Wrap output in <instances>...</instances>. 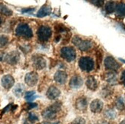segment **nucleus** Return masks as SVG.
Masks as SVG:
<instances>
[{"instance_id": "nucleus-1", "label": "nucleus", "mask_w": 125, "mask_h": 124, "mask_svg": "<svg viewBox=\"0 0 125 124\" xmlns=\"http://www.w3.org/2000/svg\"><path fill=\"white\" fill-rule=\"evenodd\" d=\"M61 108H62L61 103L56 102V103L52 104L51 106L46 107V108L42 111V116L45 120H54L56 117L58 113L61 110Z\"/></svg>"}, {"instance_id": "nucleus-2", "label": "nucleus", "mask_w": 125, "mask_h": 124, "mask_svg": "<svg viewBox=\"0 0 125 124\" xmlns=\"http://www.w3.org/2000/svg\"><path fill=\"white\" fill-rule=\"evenodd\" d=\"M15 35L19 37L25 38V39H29L33 36L32 30L29 26V25H27L25 23H21L16 27Z\"/></svg>"}, {"instance_id": "nucleus-3", "label": "nucleus", "mask_w": 125, "mask_h": 124, "mask_svg": "<svg viewBox=\"0 0 125 124\" xmlns=\"http://www.w3.org/2000/svg\"><path fill=\"white\" fill-rule=\"evenodd\" d=\"M72 43L82 51H88L92 48V45H93L91 41L86 40V39H81L80 37H78V36H74L73 38Z\"/></svg>"}, {"instance_id": "nucleus-4", "label": "nucleus", "mask_w": 125, "mask_h": 124, "mask_svg": "<svg viewBox=\"0 0 125 124\" xmlns=\"http://www.w3.org/2000/svg\"><path fill=\"white\" fill-rule=\"evenodd\" d=\"M78 65L81 71L90 72L94 67V62L90 57H81L79 60Z\"/></svg>"}, {"instance_id": "nucleus-5", "label": "nucleus", "mask_w": 125, "mask_h": 124, "mask_svg": "<svg viewBox=\"0 0 125 124\" xmlns=\"http://www.w3.org/2000/svg\"><path fill=\"white\" fill-rule=\"evenodd\" d=\"M52 34V31L49 26L47 25H42L40 26L37 31V35L39 38V40L45 42L47 41L50 38Z\"/></svg>"}, {"instance_id": "nucleus-6", "label": "nucleus", "mask_w": 125, "mask_h": 124, "mask_svg": "<svg viewBox=\"0 0 125 124\" xmlns=\"http://www.w3.org/2000/svg\"><path fill=\"white\" fill-rule=\"evenodd\" d=\"M61 56L65 61L68 62L73 61L76 58V51L72 47H64L60 51Z\"/></svg>"}, {"instance_id": "nucleus-7", "label": "nucleus", "mask_w": 125, "mask_h": 124, "mask_svg": "<svg viewBox=\"0 0 125 124\" xmlns=\"http://www.w3.org/2000/svg\"><path fill=\"white\" fill-rule=\"evenodd\" d=\"M104 67L107 70L115 71L121 67V64H119L112 56H107L104 59Z\"/></svg>"}, {"instance_id": "nucleus-8", "label": "nucleus", "mask_w": 125, "mask_h": 124, "mask_svg": "<svg viewBox=\"0 0 125 124\" xmlns=\"http://www.w3.org/2000/svg\"><path fill=\"white\" fill-rule=\"evenodd\" d=\"M19 59H20L19 53L16 51H13L5 55L4 61H5L8 64H10V65H15V64H16L19 62Z\"/></svg>"}, {"instance_id": "nucleus-9", "label": "nucleus", "mask_w": 125, "mask_h": 124, "mask_svg": "<svg viewBox=\"0 0 125 124\" xmlns=\"http://www.w3.org/2000/svg\"><path fill=\"white\" fill-rule=\"evenodd\" d=\"M39 80V75L35 71H31L25 74V82L29 87H34L38 83Z\"/></svg>"}, {"instance_id": "nucleus-10", "label": "nucleus", "mask_w": 125, "mask_h": 124, "mask_svg": "<svg viewBox=\"0 0 125 124\" xmlns=\"http://www.w3.org/2000/svg\"><path fill=\"white\" fill-rule=\"evenodd\" d=\"M32 65L37 70H42L46 67L45 59L41 55H34L31 58Z\"/></svg>"}, {"instance_id": "nucleus-11", "label": "nucleus", "mask_w": 125, "mask_h": 124, "mask_svg": "<svg viewBox=\"0 0 125 124\" xmlns=\"http://www.w3.org/2000/svg\"><path fill=\"white\" fill-rule=\"evenodd\" d=\"M14 84H15V80L12 75L6 74V75H4L2 77L1 84L5 89H6V90L11 89L14 86Z\"/></svg>"}, {"instance_id": "nucleus-12", "label": "nucleus", "mask_w": 125, "mask_h": 124, "mask_svg": "<svg viewBox=\"0 0 125 124\" xmlns=\"http://www.w3.org/2000/svg\"><path fill=\"white\" fill-rule=\"evenodd\" d=\"M103 107H104V104H103V102L99 99L94 100L90 104V109L91 112L94 113V114L101 113L103 110Z\"/></svg>"}, {"instance_id": "nucleus-13", "label": "nucleus", "mask_w": 125, "mask_h": 124, "mask_svg": "<svg viewBox=\"0 0 125 124\" xmlns=\"http://www.w3.org/2000/svg\"><path fill=\"white\" fill-rule=\"evenodd\" d=\"M61 94V91L55 86H51L48 89L46 92V96L49 100H55L57 99Z\"/></svg>"}, {"instance_id": "nucleus-14", "label": "nucleus", "mask_w": 125, "mask_h": 124, "mask_svg": "<svg viewBox=\"0 0 125 124\" xmlns=\"http://www.w3.org/2000/svg\"><path fill=\"white\" fill-rule=\"evenodd\" d=\"M83 79L81 78L79 75H74L71 78L69 81V86L71 88L78 89L80 88L83 85Z\"/></svg>"}, {"instance_id": "nucleus-15", "label": "nucleus", "mask_w": 125, "mask_h": 124, "mask_svg": "<svg viewBox=\"0 0 125 124\" xmlns=\"http://www.w3.org/2000/svg\"><path fill=\"white\" fill-rule=\"evenodd\" d=\"M68 75L63 71H58L54 75V80L58 84H64L66 83Z\"/></svg>"}, {"instance_id": "nucleus-16", "label": "nucleus", "mask_w": 125, "mask_h": 124, "mask_svg": "<svg viewBox=\"0 0 125 124\" xmlns=\"http://www.w3.org/2000/svg\"><path fill=\"white\" fill-rule=\"evenodd\" d=\"M104 80L111 85L116 84L117 83V75L115 71H109L104 74Z\"/></svg>"}, {"instance_id": "nucleus-17", "label": "nucleus", "mask_w": 125, "mask_h": 124, "mask_svg": "<svg viewBox=\"0 0 125 124\" xmlns=\"http://www.w3.org/2000/svg\"><path fill=\"white\" fill-rule=\"evenodd\" d=\"M75 106L76 108L80 111H84L87 109L88 106V100L85 97L82 96V97L78 98L75 102Z\"/></svg>"}, {"instance_id": "nucleus-18", "label": "nucleus", "mask_w": 125, "mask_h": 124, "mask_svg": "<svg viewBox=\"0 0 125 124\" xmlns=\"http://www.w3.org/2000/svg\"><path fill=\"white\" fill-rule=\"evenodd\" d=\"M86 86L91 90H96L97 88V80L92 76H90L86 80Z\"/></svg>"}, {"instance_id": "nucleus-19", "label": "nucleus", "mask_w": 125, "mask_h": 124, "mask_svg": "<svg viewBox=\"0 0 125 124\" xmlns=\"http://www.w3.org/2000/svg\"><path fill=\"white\" fill-rule=\"evenodd\" d=\"M52 12V9L48 5H43V6L39 10V12L37 13V17L39 18H43L45 17L47 15H49Z\"/></svg>"}, {"instance_id": "nucleus-20", "label": "nucleus", "mask_w": 125, "mask_h": 124, "mask_svg": "<svg viewBox=\"0 0 125 124\" xmlns=\"http://www.w3.org/2000/svg\"><path fill=\"white\" fill-rule=\"evenodd\" d=\"M117 4L115 1L113 0H111V1H108L105 6H104V9H105V12L107 14H111L113 12H115V9H116V6H117Z\"/></svg>"}, {"instance_id": "nucleus-21", "label": "nucleus", "mask_w": 125, "mask_h": 124, "mask_svg": "<svg viewBox=\"0 0 125 124\" xmlns=\"http://www.w3.org/2000/svg\"><path fill=\"white\" fill-rule=\"evenodd\" d=\"M115 12L118 17L124 18L125 17V3H123V2L117 3L116 6V9H115Z\"/></svg>"}, {"instance_id": "nucleus-22", "label": "nucleus", "mask_w": 125, "mask_h": 124, "mask_svg": "<svg viewBox=\"0 0 125 124\" xmlns=\"http://www.w3.org/2000/svg\"><path fill=\"white\" fill-rule=\"evenodd\" d=\"M24 91H25V87L21 84H17L13 88V94L17 97H21L24 94Z\"/></svg>"}, {"instance_id": "nucleus-23", "label": "nucleus", "mask_w": 125, "mask_h": 124, "mask_svg": "<svg viewBox=\"0 0 125 124\" xmlns=\"http://www.w3.org/2000/svg\"><path fill=\"white\" fill-rule=\"evenodd\" d=\"M0 13L5 16H10L12 15L13 12H12V11L9 7H7L5 4L0 2Z\"/></svg>"}, {"instance_id": "nucleus-24", "label": "nucleus", "mask_w": 125, "mask_h": 124, "mask_svg": "<svg viewBox=\"0 0 125 124\" xmlns=\"http://www.w3.org/2000/svg\"><path fill=\"white\" fill-rule=\"evenodd\" d=\"M38 97L35 91H27L25 94V99L28 102H31Z\"/></svg>"}, {"instance_id": "nucleus-25", "label": "nucleus", "mask_w": 125, "mask_h": 124, "mask_svg": "<svg viewBox=\"0 0 125 124\" xmlns=\"http://www.w3.org/2000/svg\"><path fill=\"white\" fill-rule=\"evenodd\" d=\"M104 116L107 119H110V120H114L115 119L116 116H117V113L112 110V109H107L104 111Z\"/></svg>"}, {"instance_id": "nucleus-26", "label": "nucleus", "mask_w": 125, "mask_h": 124, "mask_svg": "<svg viewBox=\"0 0 125 124\" xmlns=\"http://www.w3.org/2000/svg\"><path fill=\"white\" fill-rule=\"evenodd\" d=\"M124 100L122 96H119L115 100V106L119 110H122L124 108Z\"/></svg>"}, {"instance_id": "nucleus-27", "label": "nucleus", "mask_w": 125, "mask_h": 124, "mask_svg": "<svg viewBox=\"0 0 125 124\" xmlns=\"http://www.w3.org/2000/svg\"><path fill=\"white\" fill-rule=\"evenodd\" d=\"M9 43V37L5 35H0V48L6 46Z\"/></svg>"}, {"instance_id": "nucleus-28", "label": "nucleus", "mask_w": 125, "mask_h": 124, "mask_svg": "<svg viewBox=\"0 0 125 124\" xmlns=\"http://www.w3.org/2000/svg\"><path fill=\"white\" fill-rule=\"evenodd\" d=\"M55 31L57 32H59V33H61V32H64V31H68V29L66 28L64 25L62 24H58L57 25H55Z\"/></svg>"}, {"instance_id": "nucleus-29", "label": "nucleus", "mask_w": 125, "mask_h": 124, "mask_svg": "<svg viewBox=\"0 0 125 124\" xmlns=\"http://www.w3.org/2000/svg\"><path fill=\"white\" fill-rule=\"evenodd\" d=\"M106 0H90V2L93 4L94 5L97 7H102L103 5H104V2H105Z\"/></svg>"}, {"instance_id": "nucleus-30", "label": "nucleus", "mask_w": 125, "mask_h": 124, "mask_svg": "<svg viewBox=\"0 0 125 124\" xmlns=\"http://www.w3.org/2000/svg\"><path fill=\"white\" fill-rule=\"evenodd\" d=\"M28 120L31 123H35V121L39 120V117H38V116L35 114H34V113H29L28 116Z\"/></svg>"}, {"instance_id": "nucleus-31", "label": "nucleus", "mask_w": 125, "mask_h": 124, "mask_svg": "<svg viewBox=\"0 0 125 124\" xmlns=\"http://www.w3.org/2000/svg\"><path fill=\"white\" fill-rule=\"evenodd\" d=\"M85 120L83 119L82 117H77L76 119H74L73 120V122L72 123V124H85Z\"/></svg>"}, {"instance_id": "nucleus-32", "label": "nucleus", "mask_w": 125, "mask_h": 124, "mask_svg": "<svg viewBox=\"0 0 125 124\" xmlns=\"http://www.w3.org/2000/svg\"><path fill=\"white\" fill-rule=\"evenodd\" d=\"M97 55V61L98 64H100L102 61V58H103V52L101 51H98L96 54Z\"/></svg>"}, {"instance_id": "nucleus-33", "label": "nucleus", "mask_w": 125, "mask_h": 124, "mask_svg": "<svg viewBox=\"0 0 125 124\" xmlns=\"http://www.w3.org/2000/svg\"><path fill=\"white\" fill-rule=\"evenodd\" d=\"M25 106H26V110H31V109H33V108H35V107H37V104L29 102V104H27Z\"/></svg>"}, {"instance_id": "nucleus-34", "label": "nucleus", "mask_w": 125, "mask_h": 124, "mask_svg": "<svg viewBox=\"0 0 125 124\" xmlns=\"http://www.w3.org/2000/svg\"><path fill=\"white\" fill-rule=\"evenodd\" d=\"M111 90H109V89H107V88H106V89H104L103 91H101V95L103 96H104V97H106V96H107V95H110L111 93Z\"/></svg>"}, {"instance_id": "nucleus-35", "label": "nucleus", "mask_w": 125, "mask_h": 124, "mask_svg": "<svg viewBox=\"0 0 125 124\" xmlns=\"http://www.w3.org/2000/svg\"><path fill=\"white\" fill-rule=\"evenodd\" d=\"M35 11V8H28V9H21V12L22 13H30Z\"/></svg>"}, {"instance_id": "nucleus-36", "label": "nucleus", "mask_w": 125, "mask_h": 124, "mask_svg": "<svg viewBox=\"0 0 125 124\" xmlns=\"http://www.w3.org/2000/svg\"><path fill=\"white\" fill-rule=\"evenodd\" d=\"M121 81L122 84L125 87V70L121 73Z\"/></svg>"}, {"instance_id": "nucleus-37", "label": "nucleus", "mask_w": 125, "mask_h": 124, "mask_svg": "<svg viewBox=\"0 0 125 124\" xmlns=\"http://www.w3.org/2000/svg\"><path fill=\"white\" fill-rule=\"evenodd\" d=\"M5 55H6L5 53H4L2 51H0V61H2L5 60Z\"/></svg>"}, {"instance_id": "nucleus-38", "label": "nucleus", "mask_w": 125, "mask_h": 124, "mask_svg": "<svg viewBox=\"0 0 125 124\" xmlns=\"http://www.w3.org/2000/svg\"><path fill=\"white\" fill-rule=\"evenodd\" d=\"M119 25H120V27H121V29L125 31V25H124V24H119Z\"/></svg>"}, {"instance_id": "nucleus-39", "label": "nucleus", "mask_w": 125, "mask_h": 124, "mask_svg": "<svg viewBox=\"0 0 125 124\" xmlns=\"http://www.w3.org/2000/svg\"><path fill=\"white\" fill-rule=\"evenodd\" d=\"M119 60H120V61H121V62H123V63H124V64H125V60H124V59L120 58V59H119Z\"/></svg>"}, {"instance_id": "nucleus-40", "label": "nucleus", "mask_w": 125, "mask_h": 124, "mask_svg": "<svg viewBox=\"0 0 125 124\" xmlns=\"http://www.w3.org/2000/svg\"><path fill=\"white\" fill-rule=\"evenodd\" d=\"M119 124H125V120H123V121H121L120 123H119Z\"/></svg>"}, {"instance_id": "nucleus-41", "label": "nucleus", "mask_w": 125, "mask_h": 124, "mask_svg": "<svg viewBox=\"0 0 125 124\" xmlns=\"http://www.w3.org/2000/svg\"><path fill=\"white\" fill-rule=\"evenodd\" d=\"M2 18L0 17V25H2Z\"/></svg>"}, {"instance_id": "nucleus-42", "label": "nucleus", "mask_w": 125, "mask_h": 124, "mask_svg": "<svg viewBox=\"0 0 125 124\" xmlns=\"http://www.w3.org/2000/svg\"><path fill=\"white\" fill-rule=\"evenodd\" d=\"M100 124H108L107 122H104V121H102V123H100Z\"/></svg>"}, {"instance_id": "nucleus-43", "label": "nucleus", "mask_w": 125, "mask_h": 124, "mask_svg": "<svg viewBox=\"0 0 125 124\" xmlns=\"http://www.w3.org/2000/svg\"><path fill=\"white\" fill-rule=\"evenodd\" d=\"M42 124H49V123H47V122H46V123H42Z\"/></svg>"}, {"instance_id": "nucleus-44", "label": "nucleus", "mask_w": 125, "mask_h": 124, "mask_svg": "<svg viewBox=\"0 0 125 124\" xmlns=\"http://www.w3.org/2000/svg\"><path fill=\"white\" fill-rule=\"evenodd\" d=\"M23 124H29V123H27V122H25V123H24Z\"/></svg>"}, {"instance_id": "nucleus-45", "label": "nucleus", "mask_w": 125, "mask_h": 124, "mask_svg": "<svg viewBox=\"0 0 125 124\" xmlns=\"http://www.w3.org/2000/svg\"><path fill=\"white\" fill-rule=\"evenodd\" d=\"M58 123H53V124H58Z\"/></svg>"}]
</instances>
